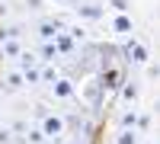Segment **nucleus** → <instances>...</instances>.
Here are the masks:
<instances>
[{
    "label": "nucleus",
    "mask_w": 160,
    "mask_h": 144,
    "mask_svg": "<svg viewBox=\"0 0 160 144\" xmlns=\"http://www.w3.org/2000/svg\"><path fill=\"white\" fill-rule=\"evenodd\" d=\"M38 132L45 135V141H51V144H58V138L64 135V119L61 115H42V119H38Z\"/></svg>",
    "instance_id": "1"
},
{
    "label": "nucleus",
    "mask_w": 160,
    "mask_h": 144,
    "mask_svg": "<svg viewBox=\"0 0 160 144\" xmlns=\"http://www.w3.org/2000/svg\"><path fill=\"white\" fill-rule=\"evenodd\" d=\"M125 55H128V61H131V64H148V61H151V51H148V45H144V42H138L135 35L128 38Z\"/></svg>",
    "instance_id": "2"
},
{
    "label": "nucleus",
    "mask_w": 160,
    "mask_h": 144,
    "mask_svg": "<svg viewBox=\"0 0 160 144\" xmlns=\"http://www.w3.org/2000/svg\"><path fill=\"white\" fill-rule=\"evenodd\" d=\"M64 29V22L61 19H38L35 22V35L42 38V42H55V35Z\"/></svg>",
    "instance_id": "3"
},
{
    "label": "nucleus",
    "mask_w": 160,
    "mask_h": 144,
    "mask_svg": "<svg viewBox=\"0 0 160 144\" xmlns=\"http://www.w3.org/2000/svg\"><path fill=\"white\" fill-rule=\"evenodd\" d=\"M74 13H77V19H87V22H99V19L106 16V10H102L99 3H77Z\"/></svg>",
    "instance_id": "4"
},
{
    "label": "nucleus",
    "mask_w": 160,
    "mask_h": 144,
    "mask_svg": "<svg viewBox=\"0 0 160 144\" xmlns=\"http://www.w3.org/2000/svg\"><path fill=\"white\" fill-rule=\"evenodd\" d=\"M51 93H55V99H74L77 87H74V80H68V77H58V80L51 83Z\"/></svg>",
    "instance_id": "5"
},
{
    "label": "nucleus",
    "mask_w": 160,
    "mask_h": 144,
    "mask_svg": "<svg viewBox=\"0 0 160 144\" xmlns=\"http://www.w3.org/2000/svg\"><path fill=\"white\" fill-rule=\"evenodd\" d=\"M112 32H115V35H131V32H135V22H131L128 13H115V19H112Z\"/></svg>",
    "instance_id": "6"
},
{
    "label": "nucleus",
    "mask_w": 160,
    "mask_h": 144,
    "mask_svg": "<svg viewBox=\"0 0 160 144\" xmlns=\"http://www.w3.org/2000/svg\"><path fill=\"white\" fill-rule=\"evenodd\" d=\"M51 45H55V51H58V55H74V51H77V42H74L71 35H64V32H58Z\"/></svg>",
    "instance_id": "7"
},
{
    "label": "nucleus",
    "mask_w": 160,
    "mask_h": 144,
    "mask_svg": "<svg viewBox=\"0 0 160 144\" xmlns=\"http://www.w3.org/2000/svg\"><path fill=\"white\" fill-rule=\"evenodd\" d=\"M35 58L42 61V64H55L61 55L55 51V45H51V42H42V45H38V51H35Z\"/></svg>",
    "instance_id": "8"
},
{
    "label": "nucleus",
    "mask_w": 160,
    "mask_h": 144,
    "mask_svg": "<svg viewBox=\"0 0 160 144\" xmlns=\"http://www.w3.org/2000/svg\"><path fill=\"white\" fill-rule=\"evenodd\" d=\"M138 96H141V83H138V80H125V83H122V99L135 106Z\"/></svg>",
    "instance_id": "9"
},
{
    "label": "nucleus",
    "mask_w": 160,
    "mask_h": 144,
    "mask_svg": "<svg viewBox=\"0 0 160 144\" xmlns=\"http://www.w3.org/2000/svg\"><path fill=\"white\" fill-rule=\"evenodd\" d=\"M138 109L135 106H131V109H125L122 115H118V128H131V132H138Z\"/></svg>",
    "instance_id": "10"
},
{
    "label": "nucleus",
    "mask_w": 160,
    "mask_h": 144,
    "mask_svg": "<svg viewBox=\"0 0 160 144\" xmlns=\"http://www.w3.org/2000/svg\"><path fill=\"white\" fill-rule=\"evenodd\" d=\"M19 51H22L19 38H7V42H0V58H19Z\"/></svg>",
    "instance_id": "11"
},
{
    "label": "nucleus",
    "mask_w": 160,
    "mask_h": 144,
    "mask_svg": "<svg viewBox=\"0 0 160 144\" xmlns=\"http://www.w3.org/2000/svg\"><path fill=\"white\" fill-rule=\"evenodd\" d=\"M19 35H22V22H3V26H0V42L19 38Z\"/></svg>",
    "instance_id": "12"
},
{
    "label": "nucleus",
    "mask_w": 160,
    "mask_h": 144,
    "mask_svg": "<svg viewBox=\"0 0 160 144\" xmlns=\"http://www.w3.org/2000/svg\"><path fill=\"white\" fill-rule=\"evenodd\" d=\"M0 87H7V90H19V87H26V83H22V74H19V71H7Z\"/></svg>",
    "instance_id": "13"
},
{
    "label": "nucleus",
    "mask_w": 160,
    "mask_h": 144,
    "mask_svg": "<svg viewBox=\"0 0 160 144\" xmlns=\"http://www.w3.org/2000/svg\"><path fill=\"white\" fill-rule=\"evenodd\" d=\"M16 141H19V144H45V135L38 132V128H32V125H29V128H26V135H22V138H16Z\"/></svg>",
    "instance_id": "14"
},
{
    "label": "nucleus",
    "mask_w": 160,
    "mask_h": 144,
    "mask_svg": "<svg viewBox=\"0 0 160 144\" xmlns=\"http://www.w3.org/2000/svg\"><path fill=\"white\" fill-rule=\"evenodd\" d=\"M115 144H141V135H138V132H131V128H118Z\"/></svg>",
    "instance_id": "15"
},
{
    "label": "nucleus",
    "mask_w": 160,
    "mask_h": 144,
    "mask_svg": "<svg viewBox=\"0 0 160 144\" xmlns=\"http://www.w3.org/2000/svg\"><path fill=\"white\" fill-rule=\"evenodd\" d=\"M61 32H64V35H71L74 42H83V38H87V26H83V22H71L68 29H61Z\"/></svg>",
    "instance_id": "16"
},
{
    "label": "nucleus",
    "mask_w": 160,
    "mask_h": 144,
    "mask_svg": "<svg viewBox=\"0 0 160 144\" xmlns=\"http://www.w3.org/2000/svg\"><path fill=\"white\" fill-rule=\"evenodd\" d=\"M99 87H109V90H115V87H122V74H118L115 67H109V71L102 74V83H99Z\"/></svg>",
    "instance_id": "17"
},
{
    "label": "nucleus",
    "mask_w": 160,
    "mask_h": 144,
    "mask_svg": "<svg viewBox=\"0 0 160 144\" xmlns=\"http://www.w3.org/2000/svg\"><path fill=\"white\" fill-rule=\"evenodd\" d=\"M22 83H29V87H38L42 80H38V64H32V67H22Z\"/></svg>",
    "instance_id": "18"
},
{
    "label": "nucleus",
    "mask_w": 160,
    "mask_h": 144,
    "mask_svg": "<svg viewBox=\"0 0 160 144\" xmlns=\"http://www.w3.org/2000/svg\"><path fill=\"white\" fill-rule=\"evenodd\" d=\"M16 61H19V71H22V67H32V64H35V55H32V51H19Z\"/></svg>",
    "instance_id": "19"
},
{
    "label": "nucleus",
    "mask_w": 160,
    "mask_h": 144,
    "mask_svg": "<svg viewBox=\"0 0 160 144\" xmlns=\"http://www.w3.org/2000/svg\"><path fill=\"white\" fill-rule=\"evenodd\" d=\"M106 3H109L115 13H128L131 10V0H106Z\"/></svg>",
    "instance_id": "20"
},
{
    "label": "nucleus",
    "mask_w": 160,
    "mask_h": 144,
    "mask_svg": "<svg viewBox=\"0 0 160 144\" xmlns=\"http://www.w3.org/2000/svg\"><path fill=\"white\" fill-rule=\"evenodd\" d=\"M0 144H16V138H13V132L7 125H0Z\"/></svg>",
    "instance_id": "21"
},
{
    "label": "nucleus",
    "mask_w": 160,
    "mask_h": 144,
    "mask_svg": "<svg viewBox=\"0 0 160 144\" xmlns=\"http://www.w3.org/2000/svg\"><path fill=\"white\" fill-rule=\"evenodd\" d=\"M26 7L29 10H42V0H26Z\"/></svg>",
    "instance_id": "22"
},
{
    "label": "nucleus",
    "mask_w": 160,
    "mask_h": 144,
    "mask_svg": "<svg viewBox=\"0 0 160 144\" xmlns=\"http://www.w3.org/2000/svg\"><path fill=\"white\" fill-rule=\"evenodd\" d=\"M51 3H64V0H51Z\"/></svg>",
    "instance_id": "23"
}]
</instances>
